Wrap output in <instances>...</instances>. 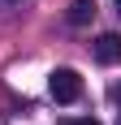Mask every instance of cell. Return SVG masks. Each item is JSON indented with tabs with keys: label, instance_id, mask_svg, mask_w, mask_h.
Segmentation results:
<instances>
[{
	"label": "cell",
	"instance_id": "obj_5",
	"mask_svg": "<svg viewBox=\"0 0 121 125\" xmlns=\"http://www.w3.org/2000/svg\"><path fill=\"white\" fill-rule=\"evenodd\" d=\"M108 99H112V104H117V108H121V82H117V86L108 91Z\"/></svg>",
	"mask_w": 121,
	"mask_h": 125
},
{
	"label": "cell",
	"instance_id": "obj_1",
	"mask_svg": "<svg viewBox=\"0 0 121 125\" xmlns=\"http://www.w3.org/2000/svg\"><path fill=\"white\" fill-rule=\"evenodd\" d=\"M48 95H52L56 104H73L78 95H82L78 69H52V73H48Z\"/></svg>",
	"mask_w": 121,
	"mask_h": 125
},
{
	"label": "cell",
	"instance_id": "obj_7",
	"mask_svg": "<svg viewBox=\"0 0 121 125\" xmlns=\"http://www.w3.org/2000/svg\"><path fill=\"white\" fill-rule=\"evenodd\" d=\"M117 125H121V116H117Z\"/></svg>",
	"mask_w": 121,
	"mask_h": 125
},
{
	"label": "cell",
	"instance_id": "obj_3",
	"mask_svg": "<svg viewBox=\"0 0 121 125\" xmlns=\"http://www.w3.org/2000/svg\"><path fill=\"white\" fill-rule=\"evenodd\" d=\"M91 17H95V4H91V0H73L69 4V22L73 26H86Z\"/></svg>",
	"mask_w": 121,
	"mask_h": 125
},
{
	"label": "cell",
	"instance_id": "obj_6",
	"mask_svg": "<svg viewBox=\"0 0 121 125\" xmlns=\"http://www.w3.org/2000/svg\"><path fill=\"white\" fill-rule=\"evenodd\" d=\"M117 13H121V0H117Z\"/></svg>",
	"mask_w": 121,
	"mask_h": 125
},
{
	"label": "cell",
	"instance_id": "obj_2",
	"mask_svg": "<svg viewBox=\"0 0 121 125\" xmlns=\"http://www.w3.org/2000/svg\"><path fill=\"white\" fill-rule=\"evenodd\" d=\"M95 61L99 65H121V35L104 30V35L95 39Z\"/></svg>",
	"mask_w": 121,
	"mask_h": 125
},
{
	"label": "cell",
	"instance_id": "obj_4",
	"mask_svg": "<svg viewBox=\"0 0 121 125\" xmlns=\"http://www.w3.org/2000/svg\"><path fill=\"white\" fill-rule=\"evenodd\" d=\"M65 125H99L95 116H78V121H65Z\"/></svg>",
	"mask_w": 121,
	"mask_h": 125
}]
</instances>
